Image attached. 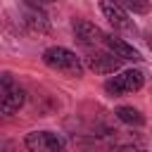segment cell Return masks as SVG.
I'll return each instance as SVG.
<instances>
[{"instance_id":"obj_7","label":"cell","mask_w":152,"mask_h":152,"mask_svg":"<svg viewBox=\"0 0 152 152\" xmlns=\"http://www.w3.org/2000/svg\"><path fill=\"white\" fill-rule=\"evenodd\" d=\"M102 40H104V45L109 48V52L116 55L119 59H128V62H138V59H142L140 52H138L133 45H128L126 40H121V38H116V36H102Z\"/></svg>"},{"instance_id":"obj_8","label":"cell","mask_w":152,"mask_h":152,"mask_svg":"<svg viewBox=\"0 0 152 152\" xmlns=\"http://www.w3.org/2000/svg\"><path fill=\"white\" fill-rule=\"evenodd\" d=\"M74 36L83 45H95L97 40H102V31L88 19H76L74 21Z\"/></svg>"},{"instance_id":"obj_9","label":"cell","mask_w":152,"mask_h":152,"mask_svg":"<svg viewBox=\"0 0 152 152\" xmlns=\"http://www.w3.org/2000/svg\"><path fill=\"white\" fill-rule=\"evenodd\" d=\"M28 2V7H26V12H24V21L33 28V31H48L50 26H48V17H45V12L40 10V5L36 2V0H26Z\"/></svg>"},{"instance_id":"obj_4","label":"cell","mask_w":152,"mask_h":152,"mask_svg":"<svg viewBox=\"0 0 152 152\" xmlns=\"http://www.w3.org/2000/svg\"><path fill=\"white\" fill-rule=\"evenodd\" d=\"M100 10H102V14L107 17V21L114 28H119V31H133L135 28L133 26V19L121 7V2H116V0H100Z\"/></svg>"},{"instance_id":"obj_5","label":"cell","mask_w":152,"mask_h":152,"mask_svg":"<svg viewBox=\"0 0 152 152\" xmlns=\"http://www.w3.org/2000/svg\"><path fill=\"white\" fill-rule=\"evenodd\" d=\"M24 102H26V93L17 83H12L0 95V114H17L24 107Z\"/></svg>"},{"instance_id":"obj_13","label":"cell","mask_w":152,"mask_h":152,"mask_svg":"<svg viewBox=\"0 0 152 152\" xmlns=\"http://www.w3.org/2000/svg\"><path fill=\"white\" fill-rule=\"evenodd\" d=\"M109 152H140L135 145H121V147H114V150H109Z\"/></svg>"},{"instance_id":"obj_10","label":"cell","mask_w":152,"mask_h":152,"mask_svg":"<svg viewBox=\"0 0 152 152\" xmlns=\"http://www.w3.org/2000/svg\"><path fill=\"white\" fill-rule=\"evenodd\" d=\"M116 119L124 121V124H131V126H142L145 124V116L135 109V107H116Z\"/></svg>"},{"instance_id":"obj_11","label":"cell","mask_w":152,"mask_h":152,"mask_svg":"<svg viewBox=\"0 0 152 152\" xmlns=\"http://www.w3.org/2000/svg\"><path fill=\"white\" fill-rule=\"evenodd\" d=\"M121 7H128L133 14H145V12L150 10L147 0H124V5H121Z\"/></svg>"},{"instance_id":"obj_12","label":"cell","mask_w":152,"mask_h":152,"mask_svg":"<svg viewBox=\"0 0 152 152\" xmlns=\"http://www.w3.org/2000/svg\"><path fill=\"white\" fill-rule=\"evenodd\" d=\"M14 83V78L10 76V74H0V95H2V90L7 88V86H12Z\"/></svg>"},{"instance_id":"obj_6","label":"cell","mask_w":152,"mask_h":152,"mask_svg":"<svg viewBox=\"0 0 152 152\" xmlns=\"http://www.w3.org/2000/svg\"><path fill=\"white\" fill-rule=\"evenodd\" d=\"M121 62H124V59H119V57L112 55V52H95V55H90V57L86 59L88 69H93L95 74H114V71L121 69Z\"/></svg>"},{"instance_id":"obj_3","label":"cell","mask_w":152,"mask_h":152,"mask_svg":"<svg viewBox=\"0 0 152 152\" xmlns=\"http://www.w3.org/2000/svg\"><path fill=\"white\" fill-rule=\"evenodd\" d=\"M24 145L28 152H64V140L52 131H31Z\"/></svg>"},{"instance_id":"obj_14","label":"cell","mask_w":152,"mask_h":152,"mask_svg":"<svg viewBox=\"0 0 152 152\" xmlns=\"http://www.w3.org/2000/svg\"><path fill=\"white\" fill-rule=\"evenodd\" d=\"M36 2H38V5H40V2H50V0H36Z\"/></svg>"},{"instance_id":"obj_2","label":"cell","mask_w":152,"mask_h":152,"mask_svg":"<svg viewBox=\"0 0 152 152\" xmlns=\"http://www.w3.org/2000/svg\"><path fill=\"white\" fill-rule=\"evenodd\" d=\"M142 83H145V74H142L140 69H126V71L107 78V81H104V90H107L109 95L119 97V95H128V93L140 90Z\"/></svg>"},{"instance_id":"obj_1","label":"cell","mask_w":152,"mask_h":152,"mask_svg":"<svg viewBox=\"0 0 152 152\" xmlns=\"http://www.w3.org/2000/svg\"><path fill=\"white\" fill-rule=\"evenodd\" d=\"M43 62H45V66H50L52 71L64 74V76H74L76 78V76L83 74V64H81L78 55L66 50V48H59V45L48 48L43 52Z\"/></svg>"}]
</instances>
